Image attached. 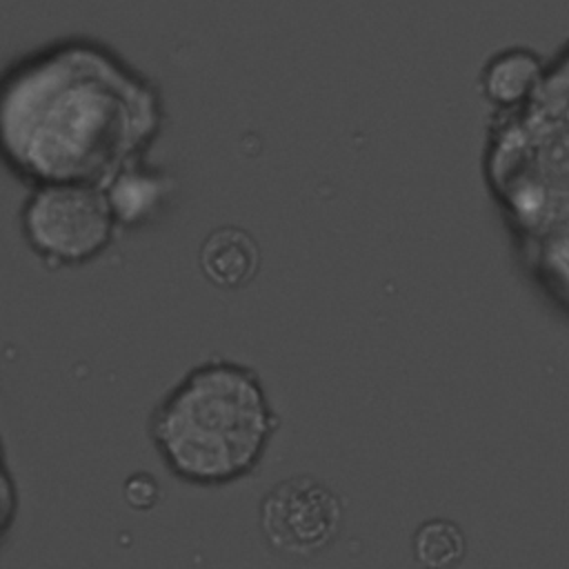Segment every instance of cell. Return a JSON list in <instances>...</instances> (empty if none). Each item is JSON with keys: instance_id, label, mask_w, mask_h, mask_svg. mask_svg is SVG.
<instances>
[{"instance_id": "6da1fadb", "label": "cell", "mask_w": 569, "mask_h": 569, "mask_svg": "<svg viewBox=\"0 0 569 569\" xmlns=\"http://www.w3.org/2000/svg\"><path fill=\"white\" fill-rule=\"evenodd\" d=\"M160 87L113 47L69 36L22 53L0 80V153L27 187H104L164 129Z\"/></svg>"}, {"instance_id": "7a4b0ae2", "label": "cell", "mask_w": 569, "mask_h": 569, "mask_svg": "<svg viewBox=\"0 0 569 569\" xmlns=\"http://www.w3.org/2000/svg\"><path fill=\"white\" fill-rule=\"evenodd\" d=\"M485 178L522 273L569 316V40L527 104L491 113Z\"/></svg>"}, {"instance_id": "3957f363", "label": "cell", "mask_w": 569, "mask_h": 569, "mask_svg": "<svg viewBox=\"0 0 569 569\" xmlns=\"http://www.w3.org/2000/svg\"><path fill=\"white\" fill-rule=\"evenodd\" d=\"M278 429L280 418L260 373L222 356L193 365L147 422L162 465L196 487H224L251 476Z\"/></svg>"}, {"instance_id": "277c9868", "label": "cell", "mask_w": 569, "mask_h": 569, "mask_svg": "<svg viewBox=\"0 0 569 569\" xmlns=\"http://www.w3.org/2000/svg\"><path fill=\"white\" fill-rule=\"evenodd\" d=\"M20 236L49 269L98 260L116 240L120 222L100 184L47 182L29 187L18 209Z\"/></svg>"}, {"instance_id": "5b68a950", "label": "cell", "mask_w": 569, "mask_h": 569, "mask_svg": "<svg viewBox=\"0 0 569 569\" xmlns=\"http://www.w3.org/2000/svg\"><path fill=\"white\" fill-rule=\"evenodd\" d=\"M342 496L311 473L276 482L258 505V529L264 545L291 560H313L342 531Z\"/></svg>"}, {"instance_id": "8992f818", "label": "cell", "mask_w": 569, "mask_h": 569, "mask_svg": "<svg viewBox=\"0 0 569 569\" xmlns=\"http://www.w3.org/2000/svg\"><path fill=\"white\" fill-rule=\"evenodd\" d=\"M547 62L531 47L498 49L480 67L478 91L493 113L513 111L536 96L545 80Z\"/></svg>"}, {"instance_id": "52a82bcc", "label": "cell", "mask_w": 569, "mask_h": 569, "mask_svg": "<svg viewBox=\"0 0 569 569\" xmlns=\"http://www.w3.org/2000/svg\"><path fill=\"white\" fill-rule=\"evenodd\" d=\"M260 262L258 240L238 224L211 229L198 249V267L204 280L224 291L247 287L258 276Z\"/></svg>"}, {"instance_id": "ba28073f", "label": "cell", "mask_w": 569, "mask_h": 569, "mask_svg": "<svg viewBox=\"0 0 569 569\" xmlns=\"http://www.w3.org/2000/svg\"><path fill=\"white\" fill-rule=\"evenodd\" d=\"M171 189V178L147 160L127 167L104 184L120 227L129 229L151 222L164 209Z\"/></svg>"}, {"instance_id": "9c48e42d", "label": "cell", "mask_w": 569, "mask_h": 569, "mask_svg": "<svg viewBox=\"0 0 569 569\" xmlns=\"http://www.w3.org/2000/svg\"><path fill=\"white\" fill-rule=\"evenodd\" d=\"M465 551L462 529L447 518H429L411 536V553L420 569H453L462 562Z\"/></svg>"}, {"instance_id": "30bf717a", "label": "cell", "mask_w": 569, "mask_h": 569, "mask_svg": "<svg viewBox=\"0 0 569 569\" xmlns=\"http://www.w3.org/2000/svg\"><path fill=\"white\" fill-rule=\"evenodd\" d=\"M124 500L133 509H153L160 500V485L153 476L136 471L124 480Z\"/></svg>"}]
</instances>
